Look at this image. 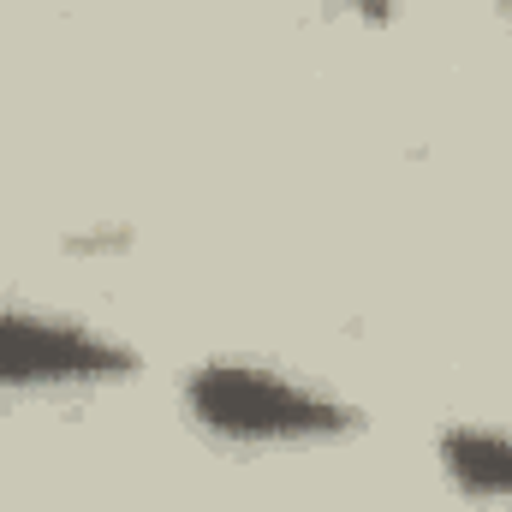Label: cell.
Segmentation results:
<instances>
[{"instance_id": "obj_1", "label": "cell", "mask_w": 512, "mask_h": 512, "mask_svg": "<svg viewBox=\"0 0 512 512\" xmlns=\"http://www.w3.org/2000/svg\"><path fill=\"white\" fill-rule=\"evenodd\" d=\"M179 405L191 417L197 435L221 441V447H328L364 429V411L334 393V387L251 364V358H209L197 370H185Z\"/></svg>"}, {"instance_id": "obj_2", "label": "cell", "mask_w": 512, "mask_h": 512, "mask_svg": "<svg viewBox=\"0 0 512 512\" xmlns=\"http://www.w3.org/2000/svg\"><path fill=\"white\" fill-rule=\"evenodd\" d=\"M143 376V352L66 310H36L0 298V393L18 399H72Z\"/></svg>"}, {"instance_id": "obj_3", "label": "cell", "mask_w": 512, "mask_h": 512, "mask_svg": "<svg viewBox=\"0 0 512 512\" xmlns=\"http://www.w3.org/2000/svg\"><path fill=\"white\" fill-rule=\"evenodd\" d=\"M447 483L483 507H512V429L501 423H447L435 435Z\"/></svg>"}, {"instance_id": "obj_4", "label": "cell", "mask_w": 512, "mask_h": 512, "mask_svg": "<svg viewBox=\"0 0 512 512\" xmlns=\"http://www.w3.org/2000/svg\"><path fill=\"white\" fill-rule=\"evenodd\" d=\"M334 6H346V12H358V18H370V24L393 18V0H334Z\"/></svg>"}, {"instance_id": "obj_5", "label": "cell", "mask_w": 512, "mask_h": 512, "mask_svg": "<svg viewBox=\"0 0 512 512\" xmlns=\"http://www.w3.org/2000/svg\"><path fill=\"white\" fill-rule=\"evenodd\" d=\"M501 6H507V12H512V0H501Z\"/></svg>"}]
</instances>
